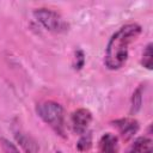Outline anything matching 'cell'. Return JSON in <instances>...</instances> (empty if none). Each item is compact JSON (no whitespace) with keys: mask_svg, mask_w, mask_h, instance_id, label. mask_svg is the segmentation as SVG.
Segmentation results:
<instances>
[{"mask_svg":"<svg viewBox=\"0 0 153 153\" xmlns=\"http://www.w3.org/2000/svg\"><path fill=\"white\" fill-rule=\"evenodd\" d=\"M14 136H16L17 142L23 147V149L26 153H37L38 152L39 147L37 145V142L29 134H26V133H24L22 130H18V131L14 133Z\"/></svg>","mask_w":153,"mask_h":153,"instance_id":"obj_8","label":"cell"},{"mask_svg":"<svg viewBox=\"0 0 153 153\" xmlns=\"http://www.w3.org/2000/svg\"><path fill=\"white\" fill-rule=\"evenodd\" d=\"M152 48H153V44L152 42H148L143 50H142V54H141V66L145 67L146 69L151 71L152 67H153V54H152Z\"/></svg>","mask_w":153,"mask_h":153,"instance_id":"obj_11","label":"cell"},{"mask_svg":"<svg viewBox=\"0 0 153 153\" xmlns=\"http://www.w3.org/2000/svg\"><path fill=\"white\" fill-rule=\"evenodd\" d=\"M0 145H1V149L4 153H20V151L16 146V143H13L12 141H10L6 137L0 139Z\"/></svg>","mask_w":153,"mask_h":153,"instance_id":"obj_12","label":"cell"},{"mask_svg":"<svg viewBox=\"0 0 153 153\" xmlns=\"http://www.w3.org/2000/svg\"><path fill=\"white\" fill-rule=\"evenodd\" d=\"M36 20L48 31L55 33H62L68 31L69 24L68 22L56 11L48 7H38L32 12Z\"/></svg>","mask_w":153,"mask_h":153,"instance_id":"obj_3","label":"cell"},{"mask_svg":"<svg viewBox=\"0 0 153 153\" xmlns=\"http://www.w3.org/2000/svg\"><path fill=\"white\" fill-rule=\"evenodd\" d=\"M98 153H120L118 136L112 133H105L98 141Z\"/></svg>","mask_w":153,"mask_h":153,"instance_id":"obj_6","label":"cell"},{"mask_svg":"<svg viewBox=\"0 0 153 153\" xmlns=\"http://www.w3.org/2000/svg\"><path fill=\"white\" fill-rule=\"evenodd\" d=\"M92 112L86 108H79L74 110L71 115V127L73 131L79 135L87 131L92 122Z\"/></svg>","mask_w":153,"mask_h":153,"instance_id":"obj_5","label":"cell"},{"mask_svg":"<svg viewBox=\"0 0 153 153\" xmlns=\"http://www.w3.org/2000/svg\"><path fill=\"white\" fill-rule=\"evenodd\" d=\"M36 114L59 136L67 137L65 109L60 103L55 100H43L36 105Z\"/></svg>","mask_w":153,"mask_h":153,"instance_id":"obj_2","label":"cell"},{"mask_svg":"<svg viewBox=\"0 0 153 153\" xmlns=\"http://www.w3.org/2000/svg\"><path fill=\"white\" fill-rule=\"evenodd\" d=\"M128 153H153V141L151 134L137 136L130 143Z\"/></svg>","mask_w":153,"mask_h":153,"instance_id":"obj_7","label":"cell"},{"mask_svg":"<svg viewBox=\"0 0 153 153\" xmlns=\"http://www.w3.org/2000/svg\"><path fill=\"white\" fill-rule=\"evenodd\" d=\"M55 153H63V152H62V151H56Z\"/></svg>","mask_w":153,"mask_h":153,"instance_id":"obj_14","label":"cell"},{"mask_svg":"<svg viewBox=\"0 0 153 153\" xmlns=\"http://www.w3.org/2000/svg\"><path fill=\"white\" fill-rule=\"evenodd\" d=\"M143 90H145V85H139L133 94H131V98H130V115H135L136 112H139V110L141 109V105H142V96H143Z\"/></svg>","mask_w":153,"mask_h":153,"instance_id":"obj_9","label":"cell"},{"mask_svg":"<svg viewBox=\"0 0 153 153\" xmlns=\"http://www.w3.org/2000/svg\"><path fill=\"white\" fill-rule=\"evenodd\" d=\"M93 145V136H92V131L87 130L84 134L80 135L78 142H76V149L81 153L84 152H88L92 148Z\"/></svg>","mask_w":153,"mask_h":153,"instance_id":"obj_10","label":"cell"},{"mask_svg":"<svg viewBox=\"0 0 153 153\" xmlns=\"http://www.w3.org/2000/svg\"><path fill=\"white\" fill-rule=\"evenodd\" d=\"M85 65V54L81 49L75 50L74 53V57H73V68L74 69H81Z\"/></svg>","mask_w":153,"mask_h":153,"instance_id":"obj_13","label":"cell"},{"mask_svg":"<svg viewBox=\"0 0 153 153\" xmlns=\"http://www.w3.org/2000/svg\"><path fill=\"white\" fill-rule=\"evenodd\" d=\"M141 32V25L131 22L120 26L111 35L104 53V65L108 69L117 71L126 65L129 56V45Z\"/></svg>","mask_w":153,"mask_h":153,"instance_id":"obj_1","label":"cell"},{"mask_svg":"<svg viewBox=\"0 0 153 153\" xmlns=\"http://www.w3.org/2000/svg\"><path fill=\"white\" fill-rule=\"evenodd\" d=\"M112 126L117 129V131L123 141H129L130 139H133L140 129L139 121L131 116L117 118V120L112 121Z\"/></svg>","mask_w":153,"mask_h":153,"instance_id":"obj_4","label":"cell"}]
</instances>
